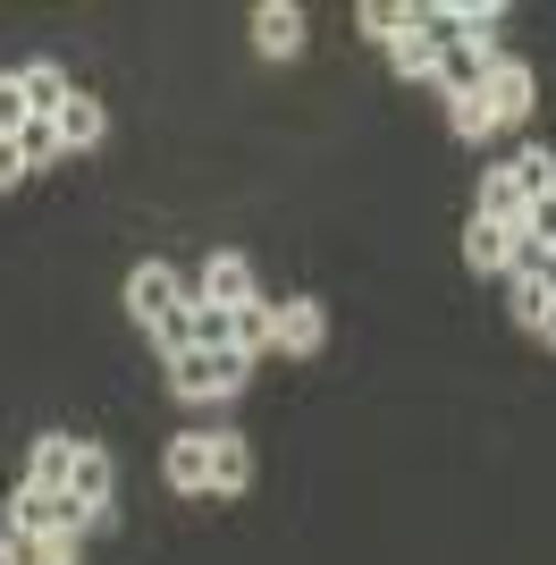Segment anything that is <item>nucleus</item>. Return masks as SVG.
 I'll use <instances>...</instances> for the list:
<instances>
[{
    "label": "nucleus",
    "mask_w": 556,
    "mask_h": 565,
    "mask_svg": "<svg viewBox=\"0 0 556 565\" xmlns=\"http://www.w3.org/2000/svg\"><path fill=\"white\" fill-rule=\"evenodd\" d=\"M127 312H136L143 330H161V321H178V312H194V305H185V287H178L169 262H136V279H127Z\"/></svg>",
    "instance_id": "nucleus-3"
},
{
    "label": "nucleus",
    "mask_w": 556,
    "mask_h": 565,
    "mask_svg": "<svg viewBox=\"0 0 556 565\" xmlns=\"http://www.w3.org/2000/svg\"><path fill=\"white\" fill-rule=\"evenodd\" d=\"M278 347V305H245L236 312V354H270Z\"/></svg>",
    "instance_id": "nucleus-19"
},
{
    "label": "nucleus",
    "mask_w": 556,
    "mask_h": 565,
    "mask_svg": "<svg viewBox=\"0 0 556 565\" xmlns=\"http://www.w3.org/2000/svg\"><path fill=\"white\" fill-rule=\"evenodd\" d=\"M447 118H456V136H463V143L498 136V118H489V102H481V94H472V102H447Z\"/></svg>",
    "instance_id": "nucleus-22"
},
{
    "label": "nucleus",
    "mask_w": 556,
    "mask_h": 565,
    "mask_svg": "<svg viewBox=\"0 0 556 565\" xmlns=\"http://www.w3.org/2000/svg\"><path fill=\"white\" fill-rule=\"evenodd\" d=\"M203 305H220V312L261 305V296H254V262H245V254H211L203 262Z\"/></svg>",
    "instance_id": "nucleus-5"
},
{
    "label": "nucleus",
    "mask_w": 556,
    "mask_h": 565,
    "mask_svg": "<svg viewBox=\"0 0 556 565\" xmlns=\"http://www.w3.org/2000/svg\"><path fill=\"white\" fill-rule=\"evenodd\" d=\"M439 34H430V25H421V9H414V18H405V25H396V34H388V60H396V76H414V85H421V76H439Z\"/></svg>",
    "instance_id": "nucleus-7"
},
{
    "label": "nucleus",
    "mask_w": 556,
    "mask_h": 565,
    "mask_svg": "<svg viewBox=\"0 0 556 565\" xmlns=\"http://www.w3.org/2000/svg\"><path fill=\"white\" fill-rule=\"evenodd\" d=\"M18 152H25V169H51V161H60V127H51V118H25Z\"/></svg>",
    "instance_id": "nucleus-21"
},
{
    "label": "nucleus",
    "mask_w": 556,
    "mask_h": 565,
    "mask_svg": "<svg viewBox=\"0 0 556 565\" xmlns=\"http://www.w3.org/2000/svg\"><path fill=\"white\" fill-rule=\"evenodd\" d=\"M0 565H25V548H18V532H9V541H0Z\"/></svg>",
    "instance_id": "nucleus-29"
},
{
    "label": "nucleus",
    "mask_w": 556,
    "mask_h": 565,
    "mask_svg": "<svg viewBox=\"0 0 556 565\" xmlns=\"http://www.w3.org/2000/svg\"><path fill=\"white\" fill-rule=\"evenodd\" d=\"M76 448H85V439H68V430H43V439H34V456H25V490H68Z\"/></svg>",
    "instance_id": "nucleus-10"
},
{
    "label": "nucleus",
    "mask_w": 556,
    "mask_h": 565,
    "mask_svg": "<svg viewBox=\"0 0 556 565\" xmlns=\"http://www.w3.org/2000/svg\"><path fill=\"white\" fill-rule=\"evenodd\" d=\"M506 254H514V228H489V220L463 228V262H472V270H506Z\"/></svg>",
    "instance_id": "nucleus-16"
},
{
    "label": "nucleus",
    "mask_w": 556,
    "mask_h": 565,
    "mask_svg": "<svg viewBox=\"0 0 556 565\" xmlns=\"http://www.w3.org/2000/svg\"><path fill=\"white\" fill-rule=\"evenodd\" d=\"M254 380V354H236V347H185L178 363H169V388H178L185 405H211V397H236Z\"/></svg>",
    "instance_id": "nucleus-1"
},
{
    "label": "nucleus",
    "mask_w": 556,
    "mask_h": 565,
    "mask_svg": "<svg viewBox=\"0 0 556 565\" xmlns=\"http://www.w3.org/2000/svg\"><path fill=\"white\" fill-rule=\"evenodd\" d=\"M523 212H532V203L506 186V169H489V178H481V212H472V220H489V228H523Z\"/></svg>",
    "instance_id": "nucleus-15"
},
{
    "label": "nucleus",
    "mask_w": 556,
    "mask_h": 565,
    "mask_svg": "<svg viewBox=\"0 0 556 565\" xmlns=\"http://www.w3.org/2000/svg\"><path fill=\"white\" fill-rule=\"evenodd\" d=\"M523 236H532V245H548V254H556V194H539L532 212H523Z\"/></svg>",
    "instance_id": "nucleus-26"
},
{
    "label": "nucleus",
    "mask_w": 556,
    "mask_h": 565,
    "mask_svg": "<svg viewBox=\"0 0 556 565\" xmlns=\"http://www.w3.org/2000/svg\"><path fill=\"white\" fill-rule=\"evenodd\" d=\"M489 60H498V51H472V43H447L439 51V76H430V85H439L447 102H472L489 85Z\"/></svg>",
    "instance_id": "nucleus-8"
},
{
    "label": "nucleus",
    "mask_w": 556,
    "mask_h": 565,
    "mask_svg": "<svg viewBox=\"0 0 556 565\" xmlns=\"http://www.w3.org/2000/svg\"><path fill=\"white\" fill-rule=\"evenodd\" d=\"M18 94H25V110H34V118H60L76 102V76L60 68V60H34V68H18Z\"/></svg>",
    "instance_id": "nucleus-9"
},
{
    "label": "nucleus",
    "mask_w": 556,
    "mask_h": 565,
    "mask_svg": "<svg viewBox=\"0 0 556 565\" xmlns=\"http://www.w3.org/2000/svg\"><path fill=\"white\" fill-rule=\"evenodd\" d=\"M152 347H161V363H178V354L194 347V312H178V321H161V330H152Z\"/></svg>",
    "instance_id": "nucleus-25"
},
{
    "label": "nucleus",
    "mask_w": 556,
    "mask_h": 565,
    "mask_svg": "<svg viewBox=\"0 0 556 565\" xmlns=\"http://www.w3.org/2000/svg\"><path fill=\"white\" fill-rule=\"evenodd\" d=\"M110 490H118V465L101 448H76V472H68V498L85 515H110Z\"/></svg>",
    "instance_id": "nucleus-13"
},
{
    "label": "nucleus",
    "mask_w": 556,
    "mask_h": 565,
    "mask_svg": "<svg viewBox=\"0 0 556 565\" xmlns=\"http://www.w3.org/2000/svg\"><path fill=\"white\" fill-rule=\"evenodd\" d=\"M101 515H85L68 490H25L18 481V507H9V532L18 541H51V532H93Z\"/></svg>",
    "instance_id": "nucleus-2"
},
{
    "label": "nucleus",
    "mask_w": 556,
    "mask_h": 565,
    "mask_svg": "<svg viewBox=\"0 0 556 565\" xmlns=\"http://www.w3.org/2000/svg\"><path fill=\"white\" fill-rule=\"evenodd\" d=\"M506 186L523 194V203H539V194H556V161H548V152H514V161H506Z\"/></svg>",
    "instance_id": "nucleus-17"
},
{
    "label": "nucleus",
    "mask_w": 556,
    "mask_h": 565,
    "mask_svg": "<svg viewBox=\"0 0 556 565\" xmlns=\"http://www.w3.org/2000/svg\"><path fill=\"white\" fill-rule=\"evenodd\" d=\"M254 481V448L245 439H211V490H245Z\"/></svg>",
    "instance_id": "nucleus-18"
},
{
    "label": "nucleus",
    "mask_w": 556,
    "mask_h": 565,
    "mask_svg": "<svg viewBox=\"0 0 556 565\" xmlns=\"http://www.w3.org/2000/svg\"><path fill=\"white\" fill-rule=\"evenodd\" d=\"M25 94H18V76H0V136H25Z\"/></svg>",
    "instance_id": "nucleus-27"
},
{
    "label": "nucleus",
    "mask_w": 556,
    "mask_h": 565,
    "mask_svg": "<svg viewBox=\"0 0 556 565\" xmlns=\"http://www.w3.org/2000/svg\"><path fill=\"white\" fill-rule=\"evenodd\" d=\"M321 338H329V312L312 305V296H287V305H278V354H321Z\"/></svg>",
    "instance_id": "nucleus-11"
},
{
    "label": "nucleus",
    "mask_w": 556,
    "mask_h": 565,
    "mask_svg": "<svg viewBox=\"0 0 556 565\" xmlns=\"http://www.w3.org/2000/svg\"><path fill=\"white\" fill-rule=\"evenodd\" d=\"M161 472H169V490L203 498V490H211V439H203V430H185V439H169Z\"/></svg>",
    "instance_id": "nucleus-12"
},
{
    "label": "nucleus",
    "mask_w": 556,
    "mask_h": 565,
    "mask_svg": "<svg viewBox=\"0 0 556 565\" xmlns=\"http://www.w3.org/2000/svg\"><path fill=\"white\" fill-rule=\"evenodd\" d=\"M254 43H261V60H296L303 51V9L296 0H261L254 9Z\"/></svg>",
    "instance_id": "nucleus-6"
},
{
    "label": "nucleus",
    "mask_w": 556,
    "mask_h": 565,
    "mask_svg": "<svg viewBox=\"0 0 556 565\" xmlns=\"http://www.w3.org/2000/svg\"><path fill=\"white\" fill-rule=\"evenodd\" d=\"M194 347H236V312H220V305H194Z\"/></svg>",
    "instance_id": "nucleus-23"
},
{
    "label": "nucleus",
    "mask_w": 556,
    "mask_h": 565,
    "mask_svg": "<svg viewBox=\"0 0 556 565\" xmlns=\"http://www.w3.org/2000/svg\"><path fill=\"white\" fill-rule=\"evenodd\" d=\"M51 127H60V152H93V143H101V127H110V118H101V102H93V94H76L68 110L51 118Z\"/></svg>",
    "instance_id": "nucleus-14"
},
{
    "label": "nucleus",
    "mask_w": 556,
    "mask_h": 565,
    "mask_svg": "<svg viewBox=\"0 0 556 565\" xmlns=\"http://www.w3.org/2000/svg\"><path fill=\"white\" fill-rule=\"evenodd\" d=\"M481 102H489V118H498V127H514V118H523V110L539 102V76L523 68V60H506V51H498V60H489V85H481Z\"/></svg>",
    "instance_id": "nucleus-4"
},
{
    "label": "nucleus",
    "mask_w": 556,
    "mask_h": 565,
    "mask_svg": "<svg viewBox=\"0 0 556 565\" xmlns=\"http://www.w3.org/2000/svg\"><path fill=\"white\" fill-rule=\"evenodd\" d=\"M25 178V152H18V136H0V194Z\"/></svg>",
    "instance_id": "nucleus-28"
},
{
    "label": "nucleus",
    "mask_w": 556,
    "mask_h": 565,
    "mask_svg": "<svg viewBox=\"0 0 556 565\" xmlns=\"http://www.w3.org/2000/svg\"><path fill=\"white\" fill-rule=\"evenodd\" d=\"M25 565H85V532H51V541H18Z\"/></svg>",
    "instance_id": "nucleus-20"
},
{
    "label": "nucleus",
    "mask_w": 556,
    "mask_h": 565,
    "mask_svg": "<svg viewBox=\"0 0 556 565\" xmlns=\"http://www.w3.org/2000/svg\"><path fill=\"white\" fill-rule=\"evenodd\" d=\"M405 18H414V0H363V34H379V43H388Z\"/></svg>",
    "instance_id": "nucleus-24"
}]
</instances>
